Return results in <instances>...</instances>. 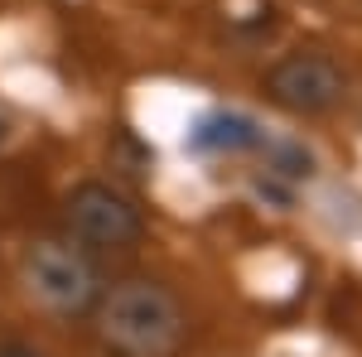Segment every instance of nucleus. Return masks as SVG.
Returning a JSON list of instances; mask_svg holds the SVG:
<instances>
[{
	"mask_svg": "<svg viewBox=\"0 0 362 357\" xmlns=\"http://www.w3.org/2000/svg\"><path fill=\"white\" fill-rule=\"evenodd\" d=\"M92 324L116 357H174L189 338V309L169 285L136 275L102 290Z\"/></svg>",
	"mask_w": 362,
	"mask_h": 357,
	"instance_id": "1",
	"label": "nucleus"
},
{
	"mask_svg": "<svg viewBox=\"0 0 362 357\" xmlns=\"http://www.w3.org/2000/svg\"><path fill=\"white\" fill-rule=\"evenodd\" d=\"M20 280L29 300L58 319H87L107 290L97 256L78 247L73 237H34L20 256Z\"/></svg>",
	"mask_w": 362,
	"mask_h": 357,
	"instance_id": "2",
	"label": "nucleus"
},
{
	"mask_svg": "<svg viewBox=\"0 0 362 357\" xmlns=\"http://www.w3.org/2000/svg\"><path fill=\"white\" fill-rule=\"evenodd\" d=\"M63 227L92 256H131L145 237V213L131 193L87 179L63 198Z\"/></svg>",
	"mask_w": 362,
	"mask_h": 357,
	"instance_id": "3",
	"label": "nucleus"
},
{
	"mask_svg": "<svg viewBox=\"0 0 362 357\" xmlns=\"http://www.w3.org/2000/svg\"><path fill=\"white\" fill-rule=\"evenodd\" d=\"M266 97L290 116H329L348 97V73L329 54L300 49V54H285L266 73Z\"/></svg>",
	"mask_w": 362,
	"mask_h": 357,
	"instance_id": "4",
	"label": "nucleus"
},
{
	"mask_svg": "<svg viewBox=\"0 0 362 357\" xmlns=\"http://www.w3.org/2000/svg\"><path fill=\"white\" fill-rule=\"evenodd\" d=\"M266 145H271V136L247 111H208L189 131L194 155H251V150H266Z\"/></svg>",
	"mask_w": 362,
	"mask_h": 357,
	"instance_id": "5",
	"label": "nucleus"
},
{
	"mask_svg": "<svg viewBox=\"0 0 362 357\" xmlns=\"http://www.w3.org/2000/svg\"><path fill=\"white\" fill-rule=\"evenodd\" d=\"M0 357H44V353L29 348V343H0Z\"/></svg>",
	"mask_w": 362,
	"mask_h": 357,
	"instance_id": "6",
	"label": "nucleus"
},
{
	"mask_svg": "<svg viewBox=\"0 0 362 357\" xmlns=\"http://www.w3.org/2000/svg\"><path fill=\"white\" fill-rule=\"evenodd\" d=\"M0 131H5V126H0Z\"/></svg>",
	"mask_w": 362,
	"mask_h": 357,
	"instance_id": "7",
	"label": "nucleus"
}]
</instances>
